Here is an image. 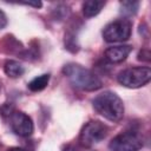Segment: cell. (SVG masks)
I'll use <instances>...</instances> for the list:
<instances>
[{"instance_id": "6da1fadb", "label": "cell", "mask_w": 151, "mask_h": 151, "mask_svg": "<svg viewBox=\"0 0 151 151\" xmlns=\"http://www.w3.org/2000/svg\"><path fill=\"white\" fill-rule=\"evenodd\" d=\"M63 73L70 80L72 86L81 91H97L103 86V83L97 74L76 63L66 64L63 68Z\"/></svg>"}, {"instance_id": "7a4b0ae2", "label": "cell", "mask_w": 151, "mask_h": 151, "mask_svg": "<svg viewBox=\"0 0 151 151\" xmlns=\"http://www.w3.org/2000/svg\"><path fill=\"white\" fill-rule=\"evenodd\" d=\"M93 109L97 113L111 122H119L124 116L123 100L111 91H105L98 94L93 101Z\"/></svg>"}, {"instance_id": "3957f363", "label": "cell", "mask_w": 151, "mask_h": 151, "mask_svg": "<svg viewBox=\"0 0 151 151\" xmlns=\"http://www.w3.org/2000/svg\"><path fill=\"white\" fill-rule=\"evenodd\" d=\"M117 80L120 85L129 88H138L151 80V68L147 66H136L123 70L118 73Z\"/></svg>"}, {"instance_id": "277c9868", "label": "cell", "mask_w": 151, "mask_h": 151, "mask_svg": "<svg viewBox=\"0 0 151 151\" xmlns=\"http://www.w3.org/2000/svg\"><path fill=\"white\" fill-rule=\"evenodd\" d=\"M132 31V24L127 19H118L107 24L103 29V38L106 42L126 41Z\"/></svg>"}, {"instance_id": "5b68a950", "label": "cell", "mask_w": 151, "mask_h": 151, "mask_svg": "<svg viewBox=\"0 0 151 151\" xmlns=\"http://www.w3.org/2000/svg\"><path fill=\"white\" fill-rule=\"evenodd\" d=\"M107 126L99 120H90L86 123L79 134V142L84 146H92L101 142L107 136Z\"/></svg>"}, {"instance_id": "8992f818", "label": "cell", "mask_w": 151, "mask_h": 151, "mask_svg": "<svg viewBox=\"0 0 151 151\" xmlns=\"http://www.w3.org/2000/svg\"><path fill=\"white\" fill-rule=\"evenodd\" d=\"M142 147L143 139L133 131H125L117 134L109 144L111 151H139Z\"/></svg>"}, {"instance_id": "52a82bcc", "label": "cell", "mask_w": 151, "mask_h": 151, "mask_svg": "<svg viewBox=\"0 0 151 151\" xmlns=\"http://www.w3.org/2000/svg\"><path fill=\"white\" fill-rule=\"evenodd\" d=\"M9 125L12 131L20 137H28L33 133L34 130L31 117L21 111H14L9 116Z\"/></svg>"}, {"instance_id": "ba28073f", "label": "cell", "mask_w": 151, "mask_h": 151, "mask_svg": "<svg viewBox=\"0 0 151 151\" xmlns=\"http://www.w3.org/2000/svg\"><path fill=\"white\" fill-rule=\"evenodd\" d=\"M131 51H132V46H130V45L112 46V47L106 48L104 55L109 63L118 64V63L124 61L127 58V55L131 53Z\"/></svg>"}, {"instance_id": "9c48e42d", "label": "cell", "mask_w": 151, "mask_h": 151, "mask_svg": "<svg viewBox=\"0 0 151 151\" xmlns=\"http://www.w3.org/2000/svg\"><path fill=\"white\" fill-rule=\"evenodd\" d=\"M105 6V1H98V0H88L83 4V13L85 18H92L99 14V12Z\"/></svg>"}, {"instance_id": "30bf717a", "label": "cell", "mask_w": 151, "mask_h": 151, "mask_svg": "<svg viewBox=\"0 0 151 151\" xmlns=\"http://www.w3.org/2000/svg\"><path fill=\"white\" fill-rule=\"evenodd\" d=\"M4 71L9 78H19L24 74L25 68L20 63L15 60H7L4 65Z\"/></svg>"}, {"instance_id": "8fae6325", "label": "cell", "mask_w": 151, "mask_h": 151, "mask_svg": "<svg viewBox=\"0 0 151 151\" xmlns=\"http://www.w3.org/2000/svg\"><path fill=\"white\" fill-rule=\"evenodd\" d=\"M50 78H51V77H50L48 73L38 76V77L33 78V79L28 83L27 87H28L32 92H39V91H42V90L48 85V83H50Z\"/></svg>"}, {"instance_id": "7c38bea8", "label": "cell", "mask_w": 151, "mask_h": 151, "mask_svg": "<svg viewBox=\"0 0 151 151\" xmlns=\"http://www.w3.org/2000/svg\"><path fill=\"white\" fill-rule=\"evenodd\" d=\"M138 7H139V1H122L120 2V12L127 17L134 15L138 11Z\"/></svg>"}, {"instance_id": "4fadbf2b", "label": "cell", "mask_w": 151, "mask_h": 151, "mask_svg": "<svg viewBox=\"0 0 151 151\" xmlns=\"http://www.w3.org/2000/svg\"><path fill=\"white\" fill-rule=\"evenodd\" d=\"M14 111H15V110H14L13 105H11V104H5V105L1 107V113H2V116L9 117Z\"/></svg>"}, {"instance_id": "5bb4252c", "label": "cell", "mask_w": 151, "mask_h": 151, "mask_svg": "<svg viewBox=\"0 0 151 151\" xmlns=\"http://www.w3.org/2000/svg\"><path fill=\"white\" fill-rule=\"evenodd\" d=\"M138 59L139 60H143V61H149L150 60V52H149V50L140 51L139 54H138Z\"/></svg>"}, {"instance_id": "9a60e30c", "label": "cell", "mask_w": 151, "mask_h": 151, "mask_svg": "<svg viewBox=\"0 0 151 151\" xmlns=\"http://www.w3.org/2000/svg\"><path fill=\"white\" fill-rule=\"evenodd\" d=\"M20 5H26V6H32L34 8H40L42 6L41 1H26V2H19Z\"/></svg>"}, {"instance_id": "2e32d148", "label": "cell", "mask_w": 151, "mask_h": 151, "mask_svg": "<svg viewBox=\"0 0 151 151\" xmlns=\"http://www.w3.org/2000/svg\"><path fill=\"white\" fill-rule=\"evenodd\" d=\"M6 25H7V18H6L5 13L0 9V29L5 28V27H6Z\"/></svg>"}, {"instance_id": "e0dca14e", "label": "cell", "mask_w": 151, "mask_h": 151, "mask_svg": "<svg viewBox=\"0 0 151 151\" xmlns=\"http://www.w3.org/2000/svg\"><path fill=\"white\" fill-rule=\"evenodd\" d=\"M7 151H26V150L22 149V147H17V146H15V147H9Z\"/></svg>"}, {"instance_id": "ac0fdd59", "label": "cell", "mask_w": 151, "mask_h": 151, "mask_svg": "<svg viewBox=\"0 0 151 151\" xmlns=\"http://www.w3.org/2000/svg\"><path fill=\"white\" fill-rule=\"evenodd\" d=\"M64 151H76V147H73V146H71V145H68Z\"/></svg>"}]
</instances>
